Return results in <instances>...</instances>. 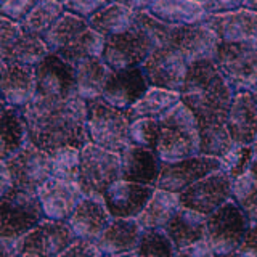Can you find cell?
I'll use <instances>...</instances> for the list:
<instances>
[{"label": "cell", "instance_id": "9f6ffc18", "mask_svg": "<svg viewBox=\"0 0 257 257\" xmlns=\"http://www.w3.org/2000/svg\"><path fill=\"white\" fill-rule=\"evenodd\" d=\"M251 147H252V153H254V156H257V139H255V142L251 145Z\"/></svg>", "mask_w": 257, "mask_h": 257}, {"label": "cell", "instance_id": "44dd1931", "mask_svg": "<svg viewBox=\"0 0 257 257\" xmlns=\"http://www.w3.org/2000/svg\"><path fill=\"white\" fill-rule=\"evenodd\" d=\"M206 24L211 28L220 42L254 44L257 47V13L239 8L220 16H209Z\"/></svg>", "mask_w": 257, "mask_h": 257}, {"label": "cell", "instance_id": "ab89813d", "mask_svg": "<svg viewBox=\"0 0 257 257\" xmlns=\"http://www.w3.org/2000/svg\"><path fill=\"white\" fill-rule=\"evenodd\" d=\"M177 249L164 230L143 231L140 244L137 247V257H175Z\"/></svg>", "mask_w": 257, "mask_h": 257}, {"label": "cell", "instance_id": "7bdbcfd3", "mask_svg": "<svg viewBox=\"0 0 257 257\" xmlns=\"http://www.w3.org/2000/svg\"><path fill=\"white\" fill-rule=\"evenodd\" d=\"M37 4L39 2H34V0H10V2H4L0 5V18L16 24H23Z\"/></svg>", "mask_w": 257, "mask_h": 257}, {"label": "cell", "instance_id": "8d00e7d4", "mask_svg": "<svg viewBox=\"0 0 257 257\" xmlns=\"http://www.w3.org/2000/svg\"><path fill=\"white\" fill-rule=\"evenodd\" d=\"M64 15V4L61 2H39L36 8L29 13L28 20L21 24L23 31L32 36L44 37L61 16Z\"/></svg>", "mask_w": 257, "mask_h": 257}, {"label": "cell", "instance_id": "ac0fdd59", "mask_svg": "<svg viewBox=\"0 0 257 257\" xmlns=\"http://www.w3.org/2000/svg\"><path fill=\"white\" fill-rule=\"evenodd\" d=\"M155 187L117 180L103 195V203L112 219H137L148 204Z\"/></svg>", "mask_w": 257, "mask_h": 257}, {"label": "cell", "instance_id": "91938a15", "mask_svg": "<svg viewBox=\"0 0 257 257\" xmlns=\"http://www.w3.org/2000/svg\"><path fill=\"white\" fill-rule=\"evenodd\" d=\"M20 257H36V255H31V254H21Z\"/></svg>", "mask_w": 257, "mask_h": 257}, {"label": "cell", "instance_id": "d4e9b609", "mask_svg": "<svg viewBox=\"0 0 257 257\" xmlns=\"http://www.w3.org/2000/svg\"><path fill=\"white\" fill-rule=\"evenodd\" d=\"M111 220L112 217L108 212L103 199L84 198L68 223L71 225L77 239L96 241Z\"/></svg>", "mask_w": 257, "mask_h": 257}, {"label": "cell", "instance_id": "c3c4849f", "mask_svg": "<svg viewBox=\"0 0 257 257\" xmlns=\"http://www.w3.org/2000/svg\"><path fill=\"white\" fill-rule=\"evenodd\" d=\"M238 257H257V222L249 223V228L235 252Z\"/></svg>", "mask_w": 257, "mask_h": 257}, {"label": "cell", "instance_id": "cb8c5ba5", "mask_svg": "<svg viewBox=\"0 0 257 257\" xmlns=\"http://www.w3.org/2000/svg\"><path fill=\"white\" fill-rule=\"evenodd\" d=\"M227 128L233 145L251 147L257 139V106L251 93L233 96L227 117Z\"/></svg>", "mask_w": 257, "mask_h": 257}, {"label": "cell", "instance_id": "7dc6e473", "mask_svg": "<svg viewBox=\"0 0 257 257\" xmlns=\"http://www.w3.org/2000/svg\"><path fill=\"white\" fill-rule=\"evenodd\" d=\"M21 34H23L21 24L0 18V50H5V48H8L13 42H16V39Z\"/></svg>", "mask_w": 257, "mask_h": 257}, {"label": "cell", "instance_id": "2e32d148", "mask_svg": "<svg viewBox=\"0 0 257 257\" xmlns=\"http://www.w3.org/2000/svg\"><path fill=\"white\" fill-rule=\"evenodd\" d=\"M21 239L23 254L36 257H58L77 241L68 222H53L47 219Z\"/></svg>", "mask_w": 257, "mask_h": 257}, {"label": "cell", "instance_id": "83f0119b", "mask_svg": "<svg viewBox=\"0 0 257 257\" xmlns=\"http://www.w3.org/2000/svg\"><path fill=\"white\" fill-rule=\"evenodd\" d=\"M180 101H182V95L179 92L150 87V90L142 96V100L139 103H135L131 109H127L125 114L131 122L139 119L161 120Z\"/></svg>", "mask_w": 257, "mask_h": 257}, {"label": "cell", "instance_id": "7c38bea8", "mask_svg": "<svg viewBox=\"0 0 257 257\" xmlns=\"http://www.w3.org/2000/svg\"><path fill=\"white\" fill-rule=\"evenodd\" d=\"M4 163L12 174L13 188L37 191L47 180L52 179L50 155L34 147L31 142Z\"/></svg>", "mask_w": 257, "mask_h": 257}, {"label": "cell", "instance_id": "6da1fadb", "mask_svg": "<svg viewBox=\"0 0 257 257\" xmlns=\"http://www.w3.org/2000/svg\"><path fill=\"white\" fill-rule=\"evenodd\" d=\"M21 114L29 142L48 155L60 148L82 150L88 145L87 101L79 96L44 112L21 111Z\"/></svg>", "mask_w": 257, "mask_h": 257}, {"label": "cell", "instance_id": "e575fe53", "mask_svg": "<svg viewBox=\"0 0 257 257\" xmlns=\"http://www.w3.org/2000/svg\"><path fill=\"white\" fill-rule=\"evenodd\" d=\"M199 155L220 159L235 147L228 134L227 122H201L198 124Z\"/></svg>", "mask_w": 257, "mask_h": 257}, {"label": "cell", "instance_id": "f546056e", "mask_svg": "<svg viewBox=\"0 0 257 257\" xmlns=\"http://www.w3.org/2000/svg\"><path fill=\"white\" fill-rule=\"evenodd\" d=\"M180 207L179 195L166 190L156 188L153 193L148 204L145 206L142 214L137 217V222L140 223L143 231L148 230H164L172 215Z\"/></svg>", "mask_w": 257, "mask_h": 257}, {"label": "cell", "instance_id": "484cf974", "mask_svg": "<svg viewBox=\"0 0 257 257\" xmlns=\"http://www.w3.org/2000/svg\"><path fill=\"white\" fill-rule=\"evenodd\" d=\"M164 233L179 251L206 239V215L180 206L166 225Z\"/></svg>", "mask_w": 257, "mask_h": 257}, {"label": "cell", "instance_id": "d6986e66", "mask_svg": "<svg viewBox=\"0 0 257 257\" xmlns=\"http://www.w3.org/2000/svg\"><path fill=\"white\" fill-rule=\"evenodd\" d=\"M150 90L147 77L142 68L111 71L103 88L101 98L120 111L131 109L135 103L142 100V96Z\"/></svg>", "mask_w": 257, "mask_h": 257}, {"label": "cell", "instance_id": "680465c9", "mask_svg": "<svg viewBox=\"0 0 257 257\" xmlns=\"http://www.w3.org/2000/svg\"><path fill=\"white\" fill-rule=\"evenodd\" d=\"M114 257H137V254L131 252V254H122V255H114Z\"/></svg>", "mask_w": 257, "mask_h": 257}, {"label": "cell", "instance_id": "681fc988", "mask_svg": "<svg viewBox=\"0 0 257 257\" xmlns=\"http://www.w3.org/2000/svg\"><path fill=\"white\" fill-rule=\"evenodd\" d=\"M175 257H215V252L212 251L211 244H209L206 239H203L191 246L179 249V251L175 252Z\"/></svg>", "mask_w": 257, "mask_h": 257}, {"label": "cell", "instance_id": "f907efd6", "mask_svg": "<svg viewBox=\"0 0 257 257\" xmlns=\"http://www.w3.org/2000/svg\"><path fill=\"white\" fill-rule=\"evenodd\" d=\"M2 257H20L23 254V239L21 238H2Z\"/></svg>", "mask_w": 257, "mask_h": 257}, {"label": "cell", "instance_id": "e0dca14e", "mask_svg": "<svg viewBox=\"0 0 257 257\" xmlns=\"http://www.w3.org/2000/svg\"><path fill=\"white\" fill-rule=\"evenodd\" d=\"M47 220L69 222L77 206L85 198L77 183H68L58 179L47 180L37 190Z\"/></svg>", "mask_w": 257, "mask_h": 257}, {"label": "cell", "instance_id": "5bb4252c", "mask_svg": "<svg viewBox=\"0 0 257 257\" xmlns=\"http://www.w3.org/2000/svg\"><path fill=\"white\" fill-rule=\"evenodd\" d=\"M220 171V159L211 156H193L175 163H163L156 188L180 195L193 183Z\"/></svg>", "mask_w": 257, "mask_h": 257}, {"label": "cell", "instance_id": "8992f818", "mask_svg": "<svg viewBox=\"0 0 257 257\" xmlns=\"http://www.w3.org/2000/svg\"><path fill=\"white\" fill-rule=\"evenodd\" d=\"M45 220L37 191L12 188L0 195V235L23 238Z\"/></svg>", "mask_w": 257, "mask_h": 257}, {"label": "cell", "instance_id": "5b68a950", "mask_svg": "<svg viewBox=\"0 0 257 257\" xmlns=\"http://www.w3.org/2000/svg\"><path fill=\"white\" fill-rule=\"evenodd\" d=\"M131 120L125 111L111 106L103 98L87 101L88 143L120 155L131 147Z\"/></svg>", "mask_w": 257, "mask_h": 257}, {"label": "cell", "instance_id": "3957f363", "mask_svg": "<svg viewBox=\"0 0 257 257\" xmlns=\"http://www.w3.org/2000/svg\"><path fill=\"white\" fill-rule=\"evenodd\" d=\"M77 96L74 66L58 55L48 53L36 66V95L26 112H44Z\"/></svg>", "mask_w": 257, "mask_h": 257}, {"label": "cell", "instance_id": "603a6c76", "mask_svg": "<svg viewBox=\"0 0 257 257\" xmlns=\"http://www.w3.org/2000/svg\"><path fill=\"white\" fill-rule=\"evenodd\" d=\"M142 236L143 228L137 219H112L95 243L103 257H114L135 252Z\"/></svg>", "mask_w": 257, "mask_h": 257}, {"label": "cell", "instance_id": "bcb514c9", "mask_svg": "<svg viewBox=\"0 0 257 257\" xmlns=\"http://www.w3.org/2000/svg\"><path fill=\"white\" fill-rule=\"evenodd\" d=\"M203 8L209 18V16H220L236 12L243 8V2L241 0H209V2H203Z\"/></svg>", "mask_w": 257, "mask_h": 257}, {"label": "cell", "instance_id": "ba28073f", "mask_svg": "<svg viewBox=\"0 0 257 257\" xmlns=\"http://www.w3.org/2000/svg\"><path fill=\"white\" fill-rule=\"evenodd\" d=\"M120 180V155L88 143L80 150L77 185L85 198L103 199L112 183Z\"/></svg>", "mask_w": 257, "mask_h": 257}, {"label": "cell", "instance_id": "1f68e13d", "mask_svg": "<svg viewBox=\"0 0 257 257\" xmlns=\"http://www.w3.org/2000/svg\"><path fill=\"white\" fill-rule=\"evenodd\" d=\"M50 53L42 37L32 36L23 31V34L16 39L5 50H0V60L7 64H21V66L36 68L45 56Z\"/></svg>", "mask_w": 257, "mask_h": 257}, {"label": "cell", "instance_id": "4dcf8cb0", "mask_svg": "<svg viewBox=\"0 0 257 257\" xmlns=\"http://www.w3.org/2000/svg\"><path fill=\"white\" fill-rule=\"evenodd\" d=\"M137 13L120 2H109L88 21L90 28L104 39L124 34L135 26Z\"/></svg>", "mask_w": 257, "mask_h": 257}, {"label": "cell", "instance_id": "f6af8a7d", "mask_svg": "<svg viewBox=\"0 0 257 257\" xmlns=\"http://www.w3.org/2000/svg\"><path fill=\"white\" fill-rule=\"evenodd\" d=\"M58 257H103V254L95 241L77 239L74 244H71L66 251Z\"/></svg>", "mask_w": 257, "mask_h": 257}, {"label": "cell", "instance_id": "f1b7e54d", "mask_svg": "<svg viewBox=\"0 0 257 257\" xmlns=\"http://www.w3.org/2000/svg\"><path fill=\"white\" fill-rule=\"evenodd\" d=\"M74 71L79 98L84 101L101 98L103 88L111 74V69L106 66L103 58H88L80 61L74 66Z\"/></svg>", "mask_w": 257, "mask_h": 257}, {"label": "cell", "instance_id": "60d3db41", "mask_svg": "<svg viewBox=\"0 0 257 257\" xmlns=\"http://www.w3.org/2000/svg\"><path fill=\"white\" fill-rule=\"evenodd\" d=\"M254 159L252 147H233L227 155L220 158V171L225 172L231 180L247 174L249 166Z\"/></svg>", "mask_w": 257, "mask_h": 257}, {"label": "cell", "instance_id": "d590c367", "mask_svg": "<svg viewBox=\"0 0 257 257\" xmlns=\"http://www.w3.org/2000/svg\"><path fill=\"white\" fill-rule=\"evenodd\" d=\"M88 28H90V24L87 21L77 18V16H72L69 13H64L58 20V23L42 39L45 45L48 47V50H50V53H56L63 50L64 47H68L72 40Z\"/></svg>", "mask_w": 257, "mask_h": 257}, {"label": "cell", "instance_id": "4fadbf2b", "mask_svg": "<svg viewBox=\"0 0 257 257\" xmlns=\"http://www.w3.org/2000/svg\"><path fill=\"white\" fill-rule=\"evenodd\" d=\"M231 182L227 174L217 171L183 190L179 195L180 206L207 217L231 199Z\"/></svg>", "mask_w": 257, "mask_h": 257}, {"label": "cell", "instance_id": "d6a6232c", "mask_svg": "<svg viewBox=\"0 0 257 257\" xmlns=\"http://www.w3.org/2000/svg\"><path fill=\"white\" fill-rule=\"evenodd\" d=\"M0 159L7 161L21 151L29 142L28 127L20 109L2 106V140Z\"/></svg>", "mask_w": 257, "mask_h": 257}, {"label": "cell", "instance_id": "9c48e42d", "mask_svg": "<svg viewBox=\"0 0 257 257\" xmlns=\"http://www.w3.org/2000/svg\"><path fill=\"white\" fill-rule=\"evenodd\" d=\"M159 45L155 37L135 23L131 31L106 39L101 58L111 71L142 68Z\"/></svg>", "mask_w": 257, "mask_h": 257}, {"label": "cell", "instance_id": "7402d4cb", "mask_svg": "<svg viewBox=\"0 0 257 257\" xmlns=\"http://www.w3.org/2000/svg\"><path fill=\"white\" fill-rule=\"evenodd\" d=\"M161 169H163V161L153 150L131 145L120 153V179L122 180L156 188Z\"/></svg>", "mask_w": 257, "mask_h": 257}, {"label": "cell", "instance_id": "f5cc1de1", "mask_svg": "<svg viewBox=\"0 0 257 257\" xmlns=\"http://www.w3.org/2000/svg\"><path fill=\"white\" fill-rule=\"evenodd\" d=\"M243 8H246V10H249V12L257 13V0H244Z\"/></svg>", "mask_w": 257, "mask_h": 257}, {"label": "cell", "instance_id": "6f0895ef", "mask_svg": "<svg viewBox=\"0 0 257 257\" xmlns=\"http://www.w3.org/2000/svg\"><path fill=\"white\" fill-rule=\"evenodd\" d=\"M215 257H238L236 254H217Z\"/></svg>", "mask_w": 257, "mask_h": 257}, {"label": "cell", "instance_id": "836d02e7", "mask_svg": "<svg viewBox=\"0 0 257 257\" xmlns=\"http://www.w3.org/2000/svg\"><path fill=\"white\" fill-rule=\"evenodd\" d=\"M104 44H106V39L100 36L98 32H95L92 28H88L72 40L68 47H64L63 50L56 52L55 55H58L61 60L72 64V66H76L77 63L88 58H101Z\"/></svg>", "mask_w": 257, "mask_h": 257}, {"label": "cell", "instance_id": "816d5d0a", "mask_svg": "<svg viewBox=\"0 0 257 257\" xmlns=\"http://www.w3.org/2000/svg\"><path fill=\"white\" fill-rule=\"evenodd\" d=\"M0 167H2V183H0L2 187H0V195H4V193L13 188V180H12V174L8 171V167L4 161H2V164H0Z\"/></svg>", "mask_w": 257, "mask_h": 257}, {"label": "cell", "instance_id": "9a60e30c", "mask_svg": "<svg viewBox=\"0 0 257 257\" xmlns=\"http://www.w3.org/2000/svg\"><path fill=\"white\" fill-rule=\"evenodd\" d=\"M166 44L175 47L187 63L191 64L203 60H214L220 40L206 21H203L188 26L171 28Z\"/></svg>", "mask_w": 257, "mask_h": 257}, {"label": "cell", "instance_id": "b9f144b4", "mask_svg": "<svg viewBox=\"0 0 257 257\" xmlns=\"http://www.w3.org/2000/svg\"><path fill=\"white\" fill-rule=\"evenodd\" d=\"M132 147H140L156 151L159 142V120L155 119H139L131 122L128 131Z\"/></svg>", "mask_w": 257, "mask_h": 257}, {"label": "cell", "instance_id": "11a10c76", "mask_svg": "<svg viewBox=\"0 0 257 257\" xmlns=\"http://www.w3.org/2000/svg\"><path fill=\"white\" fill-rule=\"evenodd\" d=\"M251 95H252V98H254V103H255V106H257V87H255L254 90L251 92Z\"/></svg>", "mask_w": 257, "mask_h": 257}, {"label": "cell", "instance_id": "8fae6325", "mask_svg": "<svg viewBox=\"0 0 257 257\" xmlns=\"http://www.w3.org/2000/svg\"><path fill=\"white\" fill-rule=\"evenodd\" d=\"M190 64L171 44L159 45L143 63V74L150 87L179 92L185 84Z\"/></svg>", "mask_w": 257, "mask_h": 257}, {"label": "cell", "instance_id": "74e56055", "mask_svg": "<svg viewBox=\"0 0 257 257\" xmlns=\"http://www.w3.org/2000/svg\"><path fill=\"white\" fill-rule=\"evenodd\" d=\"M231 201L244 212L249 222H257V182L251 174L231 182Z\"/></svg>", "mask_w": 257, "mask_h": 257}, {"label": "cell", "instance_id": "ee69618b", "mask_svg": "<svg viewBox=\"0 0 257 257\" xmlns=\"http://www.w3.org/2000/svg\"><path fill=\"white\" fill-rule=\"evenodd\" d=\"M108 4L109 2H96V0H90V2H87V0H72V2H64V13L77 16V18L88 23Z\"/></svg>", "mask_w": 257, "mask_h": 257}, {"label": "cell", "instance_id": "7a4b0ae2", "mask_svg": "<svg viewBox=\"0 0 257 257\" xmlns=\"http://www.w3.org/2000/svg\"><path fill=\"white\" fill-rule=\"evenodd\" d=\"M182 103L196 122H227L233 93L217 69L214 60L191 63L180 90Z\"/></svg>", "mask_w": 257, "mask_h": 257}, {"label": "cell", "instance_id": "277c9868", "mask_svg": "<svg viewBox=\"0 0 257 257\" xmlns=\"http://www.w3.org/2000/svg\"><path fill=\"white\" fill-rule=\"evenodd\" d=\"M156 153L163 163H175L199 155L196 117L182 101L159 120Z\"/></svg>", "mask_w": 257, "mask_h": 257}, {"label": "cell", "instance_id": "30bf717a", "mask_svg": "<svg viewBox=\"0 0 257 257\" xmlns=\"http://www.w3.org/2000/svg\"><path fill=\"white\" fill-rule=\"evenodd\" d=\"M249 219L230 199L206 217V241L217 254H235L249 228Z\"/></svg>", "mask_w": 257, "mask_h": 257}, {"label": "cell", "instance_id": "f35d334b", "mask_svg": "<svg viewBox=\"0 0 257 257\" xmlns=\"http://www.w3.org/2000/svg\"><path fill=\"white\" fill-rule=\"evenodd\" d=\"M52 159V177L68 183H77L80 167V150L77 148H60L50 153Z\"/></svg>", "mask_w": 257, "mask_h": 257}, {"label": "cell", "instance_id": "4316f807", "mask_svg": "<svg viewBox=\"0 0 257 257\" xmlns=\"http://www.w3.org/2000/svg\"><path fill=\"white\" fill-rule=\"evenodd\" d=\"M148 13L153 18L172 28L198 24L207 20L203 2H191V0H156L151 2Z\"/></svg>", "mask_w": 257, "mask_h": 257}, {"label": "cell", "instance_id": "ffe728a7", "mask_svg": "<svg viewBox=\"0 0 257 257\" xmlns=\"http://www.w3.org/2000/svg\"><path fill=\"white\" fill-rule=\"evenodd\" d=\"M2 69V106L24 109L36 95V68L0 64Z\"/></svg>", "mask_w": 257, "mask_h": 257}, {"label": "cell", "instance_id": "52a82bcc", "mask_svg": "<svg viewBox=\"0 0 257 257\" xmlns=\"http://www.w3.org/2000/svg\"><path fill=\"white\" fill-rule=\"evenodd\" d=\"M214 63L233 93H251L257 87V47L220 42Z\"/></svg>", "mask_w": 257, "mask_h": 257}, {"label": "cell", "instance_id": "db71d44e", "mask_svg": "<svg viewBox=\"0 0 257 257\" xmlns=\"http://www.w3.org/2000/svg\"><path fill=\"white\" fill-rule=\"evenodd\" d=\"M247 174H251V175H252V179L257 182V156H254V159H252L251 166H249V171H247Z\"/></svg>", "mask_w": 257, "mask_h": 257}]
</instances>
